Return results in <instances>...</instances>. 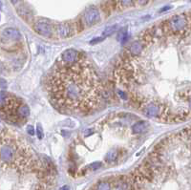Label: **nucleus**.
Returning a JSON list of instances; mask_svg holds the SVG:
<instances>
[{"mask_svg":"<svg viewBox=\"0 0 191 190\" xmlns=\"http://www.w3.org/2000/svg\"><path fill=\"white\" fill-rule=\"evenodd\" d=\"M117 29H118V25H112V26H109V27H107V28H105L104 29V31H103V33H102V36L103 37H110L111 34H113L116 31H117Z\"/></svg>","mask_w":191,"mask_h":190,"instance_id":"nucleus-14","label":"nucleus"},{"mask_svg":"<svg viewBox=\"0 0 191 190\" xmlns=\"http://www.w3.org/2000/svg\"><path fill=\"white\" fill-rule=\"evenodd\" d=\"M101 167V163L99 161H95L93 163H91V165H89V168L91 170H98Z\"/></svg>","mask_w":191,"mask_h":190,"instance_id":"nucleus-17","label":"nucleus"},{"mask_svg":"<svg viewBox=\"0 0 191 190\" xmlns=\"http://www.w3.org/2000/svg\"><path fill=\"white\" fill-rule=\"evenodd\" d=\"M59 190H70V187H69L68 185H64V186H62L61 188H60Z\"/></svg>","mask_w":191,"mask_h":190,"instance_id":"nucleus-24","label":"nucleus"},{"mask_svg":"<svg viewBox=\"0 0 191 190\" xmlns=\"http://www.w3.org/2000/svg\"><path fill=\"white\" fill-rule=\"evenodd\" d=\"M170 9H171V7L170 6H166V7H164L163 9H162V10L160 11L161 13H162V12H166V11H167V10H170Z\"/></svg>","mask_w":191,"mask_h":190,"instance_id":"nucleus-23","label":"nucleus"},{"mask_svg":"<svg viewBox=\"0 0 191 190\" xmlns=\"http://www.w3.org/2000/svg\"><path fill=\"white\" fill-rule=\"evenodd\" d=\"M135 1L141 6H144L149 2V0H135Z\"/></svg>","mask_w":191,"mask_h":190,"instance_id":"nucleus-20","label":"nucleus"},{"mask_svg":"<svg viewBox=\"0 0 191 190\" xmlns=\"http://www.w3.org/2000/svg\"><path fill=\"white\" fill-rule=\"evenodd\" d=\"M32 155L26 146L14 138L0 134V163L18 168H26L31 165Z\"/></svg>","mask_w":191,"mask_h":190,"instance_id":"nucleus-2","label":"nucleus"},{"mask_svg":"<svg viewBox=\"0 0 191 190\" xmlns=\"http://www.w3.org/2000/svg\"><path fill=\"white\" fill-rule=\"evenodd\" d=\"M80 54L74 49H67L61 54V60L62 63L65 64H72L79 59Z\"/></svg>","mask_w":191,"mask_h":190,"instance_id":"nucleus-9","label":"nucleus"},{"mask_svg":"<svg viewBox=\"0 0 191 190\" xmlns=\"http://www.w3.org/2000/svg\"><path fill=\"white\" fill-rule=\"evenodd\" d=\"M147 128V122H143V120H141V122H136L133 126H132V131L135 134H141L145 132Z\"/></svg>","mask_w":191,"mask_h":190,"instance_id":"nucleus-12","label":"nucleus"},{"mask_svg":"<svg viewBox=\"0 0 191 190\" xmlns=\"http://www.w3.org/2000/svg\"><path fill=\"white\" fill-rule=\"evenodd\" d=\"M143 50V44L142 41H134L131 43V45L129 46L128 51L129 54L132 56H138L140 55Z\"/></svg>","mask_w":191,"mask_h":190,"instance_id":"nucleus-11","label":"nucleus"},{"mask_svg":"<svg viewBox=\"0 0 191 190\" xmlns=\"http://www.w3.org/2000/svg\"><path fill=\"white\" fill-rule=\"evenodd\" d=\"M117 157H118V151L116 149H112L106 155L105 160H106L107 162H110L111 163V162H114L117 160Z\"/></svg>","mask_w":191,"mask_h":190,"instance_id":"nucleus-13","label":"nucleus"},{"mask_svg":"<svg viewBox=\"0 0 191 190\" xmlns=\"http://www.w3.org/2000/svg\"><path fill=\"white\" fill-rule=\"evenodd\" d=\"M188 24V20L186 19L185 15L178 14L172 16L168 21V27L171 32H181L184 31Z\"/></svg>","mask_w":191,"mask_h":190,"instance_id":"nucleus-4","label":"nucleus"},{"mask_svg":"<svg viewBox=\"0 0 191 190\" xmlns=\"http://www.w3.org/2000/svg\"><path fill=\"white\" fill-rule=\"evenodd\" d=\"M0 38L3 42H10V41H18L21 39L20 32L14 28H6L2 31L0 34Z\"/></svg>","mask_w":191,"mask_h":190,"instance_id":"nucleus-8","label":"nucleus"},{"mask_svg":"<svg viewBox=\"0 0 191 190\" xmlns=\"http://www.w3.org/2000/svg\"><path fill=\"white\" fill-rule=\"evenodd\" d=\"M27 131H28V134L29 135H32V136L34 135V129H33V127L32 125H29L27 127Z\"/></svg>","mask_w":191,"mask_h":190,"instance_id":"nucleus-21","label":"nucleus"},{"mask_svg":"<svg viewBox=\"0 0 191 190\" xmlns=\"http://www.w3.org/2000/svg\"><path fill=\"white\" fill-rule=\"evenodd\" d=\"M33 30L39 36H42L44 37H50L53 34V26L49 21L45 19L37 20L33 25Z\"/></svg>","mask_w":191,"mask_h":190,"instance_id":"nucleus-6","label":"nucleus"},{"mask_svg":"<svg viewBox=\"0 0 191 190\" xmlns=\"http://www.w3.org/2000/svg\"><path fill=\"white\" fill-rule=\"evenodd\" d=\"M133 1L134 0H119V3L123 7H130L132 4H133Z\"/></svg>","mask_w":191,"mask_h":190,"instance_id":"nucleus-18","label":"nucleus"},{"mask_svg":"<svg viewBox=\"0 0 191 190\" xmlns=\"http://www.w3.org/2000/svg\"><path fill=\"white\" fill-rule=\"evenodd\" d=\"M100 19V14L97 8L91 7L88 10H86L82 15V24L86 27H91V26L98 23Z\"/></svg>","mask_w":191,"mask_h":190,"instance_id":"nucleus-5","label":"nucleus"},{"mask_svg":"<svg viewBox=\"0 0 191 190\" xmlns=\"http://www.w3.org/2000/svg\"><path fill=\"white\" fill-rule=\"evenodd\" d=\"M96 190H111L110 184L107 182H101L98 184Z\"/></svg>","mask_w":191,"mask_h":190,"instance_id":"nucleus-15","label":"nucleus"},{"mask_svg":"<svg viewBox=\"0 0 191 190\" xmlns=\"http://www.w3.org/2000/svg\"><path fill=\"white\" fill-rule=\"evenodd\" d=\"M10 1H11V3H12V4L15 5L17 2H18V0H10Z\"/></svg>","mask_w":191,"mask_h":190,"instance_id":"nucleus-25","label":"nucleus"},{"mask_svg":"<svg viewBox=\"0 0 191 190\" xmlns=\"http://www.w3.org/2000/svg\"><path fill=\"white\" fill-rule=\"evenodd\" d=\"M143 114L149 118H154L162 116V105L158 104L156 102H149L143 108Z\"/></svg>","mask_w":191,"mask_h":190,"instance_id":"nucleus-7","label":"nucleus"},{"mask_svg":"<svg viewBox=\"0 0 191 190\" xmlns=\"http://www.w3.org/2000/svg\"><path fill=\"white\" fill-rule=\"evenodd\" d=\"M17 118H18L19 122H23V120H26L29 116H30V108L27 104H25L24 102H22L21 104L17 108Z\"/></svg>","mask_w":191,"mask_h":190,"instance_id":"nucleus-10","label":"nucleus"},{"mask_svg":"<svg viewBox=\"0 0 191 190\" xmlns=\"http://www.w3.org/2000/svg\"><path fill=\"white\" fill-rule=\"evenodd\" d=\"M47 89L54 105L67 113H87L97 108L102 88L86 56L72 64H58L48 77Z\"/></svg>","mask_w":191,"mask_h":190,"instance_id":"nucleus-1","label":"nucleus"},{"mask_svg":"<svg viewBox=\"0 0 191 190\" xmlns=\"http://www.w3.org/2000/svg\"><path fill=\"white\" fill-rule=\"evenodd\" d=\"M37 138H38L39 140H42L43 137H44V133H43L42 126L39 123L37 125Z\"/></svg>","mask_w":191,"mask_h":190,"instance_id":"nucleus-16","label":"nucleus"},{"mask_svg":"<svg viewBox=\"0 0 191 190\" xmlns=\"http://www.w3.org/2000/svg\"><path fill=\"white\" fill-rule=\"evenodd\" d=\"M101 40H102V38H100V37H97V38H95V39L91 40V41H90V43H91V44H96V43H98V42H99V41H101Z\"/></svg>","mask_w":191,"mask_h":190,"instance_id":"nucleus-22","label":"nucleus"},{"mask_svg":"<svg viewBox=\"0 0 191 190\" xmlns=\"http://www.w3.org/2000/svg\"><path fill=\"white\" fill-rule=\"evenodd\" d=\"M80 22L77 23V26L80 25ZM75 27V26L71 23L69 22H65V23H60L57 25V33L58 34V37L62 39H65V38H69L71 37L72 36H74V33L76 32L79 33L80 30L79 29V27Z\"/></svg>","mask_w":191,"mask_h":190,"instance_id":"nucleus-3","label":"nucleus"},{"mask_svg":"<svg viewBox=\"0 0 191 190\" xmlns=\"http://www.w3.org/2000/svg\"><path fill=\"white\" fill-rule=\"evenodd\" d=\"M7 87V81L0 77V89H5Z\"/></svg>","mask_w":191,"mask_h":190,"instance_id":"nucleus-19","label":"nucleus"}]
</instances>
